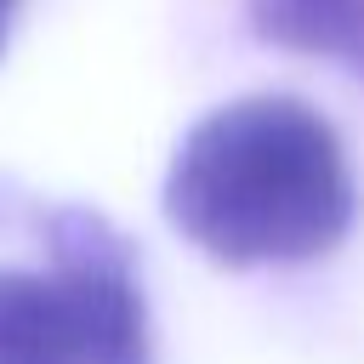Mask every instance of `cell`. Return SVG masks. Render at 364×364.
<instances>
[{
	"label": "cell",
	"mask_w": 364,
	"mask_h": 364,
	"mask_svg": "<svg viewBox=\"0 0 364 364\" xmlns=\"http://www.w3.org/2000/svg\"><path fill=\"white\" fill-rule=\"evenodd\" d=\"M11 17H17V0H0V51H6V34H11Z\"/></svg>",
	"instance_id": "277c9868"
},
{
	"label": "cell",
	"mask_w": 364,
	"mask_h": 364,
	"mask_svg": "<svg viewBox=\"0 0 364 364\" xmlns=\"http://www.w3.org/2000/svg\"><path fill=\"white\" fill-rule=\"evenodd\" d=\"M256 40L301 57H330L364 80V0H245Z\"/></svg>",
	"instance_id": "3957f363"
},
{
	"label": "cell",
	"mask_w": 364,
	"mask_h": 364,
	"mask_svg": "<svg viewBox=\"0 0 364 364\" xmlns=\"http://www.w3.org/2000/svg\"><path fill=\"white\" fill-rule=\"evenodd\" d=\"M40 233L46 267H0V364H154L131 245L80 205Z\"/></svg>",
	"instance_id": "7a4b0ae2"
},
{
	"label": "cell",
	"mask_w": 364,
	"mask_h": 364,
	"mask_svg": "<svg viewBox=\"0 0 364 364\" xmlns=\"http://www.w3.org/2000/svg\"><path fill=\"white\" fill-rule=\"evenodd\" d=\"M341 136L301 97H239L205 114L165 176V216L216 262H313L353 228Z\"/></svg>",
	"instance_id": "6da1fadb"
}]
</instances>
